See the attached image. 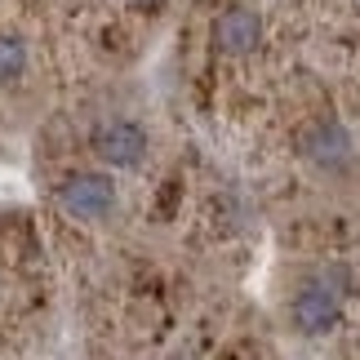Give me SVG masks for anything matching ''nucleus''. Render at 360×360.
Here are the masks:
<instances>
[{
  "label": "nucleus",
  "mask_w": 360,
  "mask_h": 360,
  "mask_svg": "<svg viewBox=\"0 0 360 360\" xmlns=\"http://www.w3.org/2000/svg\"><path fill=\"white\" fill-rule=\"evenodd\" d=\"M63 210L72 218H85V223H94V218H107L116 205V183L107 174H72L58 191Z\"/></svg>",
  "instance_id": "obj_1"
},
{
  "label": "nucleus",
  "mask_w": 360,
  "mask_h": 360,
  "mask_svg": "<svg viewBox=\"0 0 360 360\" xmlns=\"http://www.w3.org/2000/svg\"><path fill=\"white\" fill-rule=\"evenodd\" d=\"M94 151L116 165V169H134L138 160L147 156V134L138 129L134 120H107L98 134H94Z\"/></svg>",
  "instance_id": "obj_2"
},
{
  "label": "nucleus",
  "mask_w": 360,
  "mask_h": 360,
  "mask_svg": "<svg viewBox=\"0 0 360 360\" xmlns=\"http://www.w3.org/2000/svg\"><path fill=\"white\" fill-rule=\"evenodd\" d=\"M214 45L223 53H249L262 45V18L249 5H236L227 13H218L214 22Z\"/></svg>",
  "instance_id": "obj_3"
},
{
  "label": "nucleus",
  "mask_w": 360,
  "mask_h": 360,
  "mask_svg": "<svg viewBox=\"0 0 360 360\" xmlns=\"http://www.w3.org/2000/svg\"><path fill=\"white\" fill-rule=\"evenodd\" d=\"M338 316H342V302L329 285H307L294 298V325L302 334H325V329L338 325Z\"/></svg>",
  "instance_id": "obj_4"
},
{
  "label": "nucleus",
  "mask_w": 360,
  "mask_h": 360,
  "mask_svg": "<svg viewBox=\"0 0 360 360\" xmlns=\"http://www.w3.org/2000/svg\"><path fill=\"white\" fill-rule=\"evenodd\" d=\"M307 151H311V160H321V165H342L352 156V138L342 124H316V129L307 134Z\"/></svg>",
  "instance_id": "obj_5"
},
{
  "label": "nucleus",
  "mask_w": 360,
  "mask_h": 360,
  "mask_svg": "<svg viewBox=\"0 0 360 360\" xmlns=\"http://www.w3.org/2000/svg\"><path fill=\"white\" fill-rule=\"evenodd\" d=\"M22 63H27L22 45L13 36H0V80H13V76L22 72Z\"/></svg>",
  "instance_id": "obj_6"
},
{
  "label": "nucleus",
  "mask_w": 360,
  "mask_h": 360,
  "mask_svg": "<svg viewBox=\"0 0 360 360\" xmlns=\"http://www.w3.org/2000/svg\"><path fill=\"white\" fill-rule=\"evenodd\" d=\"M129 5H138V9H156L160 0H129Z\"/></svg>",
  "instance_id": "obj_7"
}]
</instances>
